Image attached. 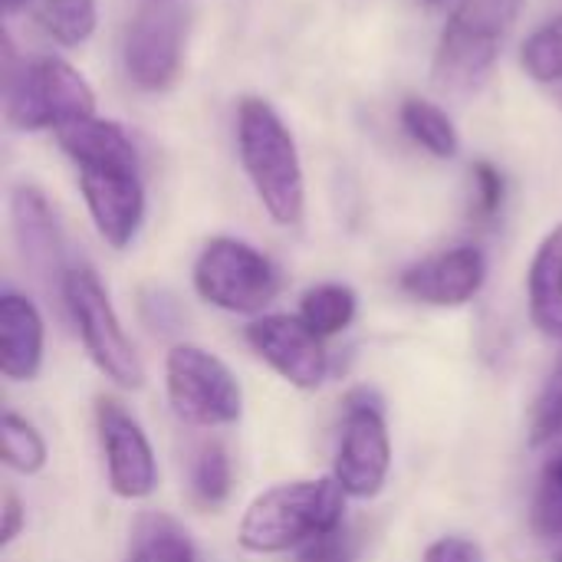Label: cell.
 Segmentation results:
<instances>
[{
  "mask_svg": "<svg viewBox=\"0 0 562 562\" xmlns=\"http://www.w3.org/2000/svg\"><path fill=\"white\" fill-rule=\"evenodd\" d=\"M26 3H30V0H3V10H7V13H16V10H23Z\"/></svg>",
  "mask_w": 562,
  "mask_h": 562,
  "instance_id": "cell-30",
  "label": "cell"
},
{
  "mask_svg": "<svg viewBox=\"0 0 562 562\" xmlns=\"http://www.w3.org/2000/svg\"><path fill=\"white\" fill-rule=\"evenodd\" d=\"M184 43L188 10L175 0H151L128 20L122 40V66L138 89L161 92L181 72Z\"/></svg>",
  "mask_w": 562,
  "mask_h": 562,
  "instance_id": "cell-10",
  "label": "cell"
},
{
  "mask_svg": "<svg viewBox=\"0 0 562 562\" xmlns=\"http://www.w3.org/2000/svg\"><path fill=\"white\" fill-rule=\"evenodd\" d=\"M392 471V441L382 405L369 392L346 398V418L333 461V477L352 501H372L385 491Z\"/></svg>",
  "mask_w": 562,
  "mask_h": 562,
  "instance_id": "cell-9",
  "label": "cell"
},
{
  "mask_svg": "<svg viewBox=\"0 0 562 562\" xmlns=\"http://www.w3.org/2000/svg\"><path fill=\"white\" fill-rule=\"evenodd\" d=\"M125 562H198L188 530L165 514H142L128 533Z\"/></svg>",
  "mask_w": 562,
  "mask_h": 562,
  "instance_id": "cell-17",
  "label": "cell"
},
{
  "mask_svg": "<svg viewBox=\"0 0 562 562\" xmlns=\"http://www.w3.org/2000/svg\"><path fill=\"white\" fill-rule=\"evenodd\" d=\"M194 293L234 316H263V310L280 296L277 263L237 237H211L191 270Z\"/></svg>",
  "mask_w": 562,
  "mask_h": 562,
  "instance_id": "cell-6",
  "label": "cell"
},
{
  "mask_svg": "<svg viewBox=\"0 0 562 562\" xmlns=\"http://www.w3.org/2000/svg\"><path fill=\"white\" fill-rule=\"evenodd\" d=\"M560 562H562V557H560Z\"/></svg>",
  "mask_w": 562,
  "mask_h": 562,
  "instance_id": "cell-32",
  "label": "cell"
},
{
  "mask_svg": "<svg viewBox=\"0 0 562 562\" xmlns=\"http://www.w3.org/2000/svg\"><path fill=\"white\" fill-rule=\"evenodd\" d=\"M342 520L346 491L336 484V477L286 481L250 501L237 527V543L257 557L306 550L339 533Z\"/></svg>",
  "mask_w": 562,
  "mask_h": 562,
  "instance_id": "cell-2",
  "label": "cell"
},
{
  "mask_svg": "<svg viewBox=\"0 0 562 562\" xmlns=\"http://www.w3.org/2000/svg\"><path fill=\"white\" fill-rule=\"evenodd\" d=\"M46 323L36 303L7 290L0 296V372L10 382H33L43 369Z\"/></svg>",
  "mask_w": 562,
  "mask_h": 562,
  "instance_id": "cell-15",
  "label": "cell"
},
{
  "mask_svg": "<svg viewBox=\"0 0 562 562\" xmlns=\"http://www.w3.org/2000/svg\"><path fill=\"white\" fill-rule=\"evenodd\" d=\"M247 346L293 389H319L329 375V352L323 339L290 313H263L244 329Z\"/></svg>",
  "mask_w": 562,
  "mask_h": 562,
  "instance_id": "cell-12",
  "label": "cell"
},
{
  "mask_svg": "<svg viewBox=\"0 0 562 562\" xmlns=\"http://www.w3.org/2000/svg\"><path fill=\"white\" fill-rule=\"evenodd\" d=\"M425 3H431V7H438V3H445V0H425Z\"/></svg>",
  "mask_w": 562,
  "mask_h": 562,
  "instance_id": "cell-31",
  "label": "cell"
},
{
  "mask_svg": "<svg viewBox=\"0 0 562 562\" xmlns=\"http://www.w3.org/2000/svg\"><path fill=\"white\" fill-rule=\"evenodd\" d=\"M40 30L59 46H82L99 26L95 0H40L36 3Z\"/></svg>",
  "mask_w": 562,
  "mask_h": 562,
  "instance_id": "cell-20",
  "label": "cell"
},
{
  "mask_svg": "<svg viewBox=\"0 0 562 562\" xmlns=\"http://www.w3.org/2000/svg\"><path fill=\"white\" fill-rule=\"evenodd\" d=\"M471 184H474V214L481 221H491L501 214L504 198H507V181L501 175V168L487 158L471 165Z\"/></svg>",
  "mask_w": 562,
  "mask_h": 562,
  "instance_id": "cell-26",
  "label": "cell"
},
{
  "mask_svg": "<svg viewBox=\"0 0 562 562\" xmlns=\"http://www.w3.org/2000/svg\"><path fill=\"white\" fill-rule=\"evenodd\" d=\"M165 395L175 418L191 428H227L244 415V392L231 366L191 342L165 356Z\"/></svg>",
  "mask_w": 562,
  "mask_h": 562,
  "instance_id": "cell-8",
  "label": "cell"
},
{
  "mask_svg": "<svg viewBox=\"0 0 562 562\" xmlns=\"http://www.w3.org/2000/svg\"><path fill=\"white\" fill-rule=\"evenodd\" d=\"M398 122H402L405 135L418 148H425L431 158L448 161V158H454L461 151V138H458V128H454L451 115L441 105L428 102V99H405L402 109H398Z\"/></svg>",
  "mask_w": 562,
  "mask_h": 562,
  "instance_id": "cell-18",
  "label": "cell"
},
{
  "mask_svg": "<svg viewBox=\"0 0 562 562\" xmlns=\"http://www.w3.org/2000/svg\"><path fill=\"white\" fill-rule=\"evenodd\" d=\"M95 435L109 491L119 501H148L158 491V458L138 418L119 398H95Z\"/></svg>",
  "mask_w": 562,
  "mask_h": 562,
  "instance_id": "cell-11",
  "label": "cell"
},
{
  "mask_svg": "<svg viewBox=\"0 0 562 562\" xmlns=\"http://www.w3.org/2000/svg\"><path fill=\"white\" fill-rule=\"evenodd\" d=\"M484 280H487L484 254L471 244H461L402 270L398 286L425 306L458 310L468 306L484 290Z\"/></svg>",
  "mask_w": 562,
  "mask_h": 562,
  "instance_id": "cell-13",
  "label": "cell"
},
{
  "mask_svg": "<svg viewBox=\"0 0 562 562\" xmlns=\"http://www.w3.org/2000/svg\"><path fill=\"white\" fill-rule=\"evenodd\" d=\"M422 562H487L484 547L471 537H441L435 540Z\"/></svg>",
  "mask_w": 562,
  "mask_h": 562,
  "instance_id": "cell-27",
  "label": "cell"
},
{
  "mask_svg": "<svg viewBox=\"0 0 562 562\" xmlns=\"http://www.w3.org/2000/svg\"><path fill=\"white\" fill-rule=\"evenodd\" d=\"M95 115V92L86 76L59 56H40L7 66L3 76V119L16 132L63 128Z\"/></svg>",
  "mask_w": 562,
  "mask_h": 562,
  "instance_id": "cell-5",
  "label": "cell"
},
{
  "mask_svg": "<svg viewBox=\"0 0 562 562\" xmlns=\"http://www.w3.org/2000/svg\"><path fill=\"white\" fill-rule=\"evenodd\" d=\"M359 313V296L352 286L346 283H316L300 296V319L319 336V339H333L339 333H346L352 326Z\"/></svg>",
  "mask_w": 562,
  "mask_h": 562,
  "instance_id": "cell-19",
  "label": "cell"
},
{
  "mask_svg": "<svg viewBox=\"0 0 562 562\" xmlns=\"http://www.w3.org/2000/svg\"><path fill=\"white\" fill-rule=\"evenodd\" d=\"M10 224L26 270L43 286H56L63 293V280L69 273L63 234L46 194L36 184H16L10 191Z\"/></svg>",
  "mask_w": 562,
  "mask_h": 562,
  "instance_id": "cell-14",
  "label": "cell"
},
{
  "mask_svg": "<svg viewBox=\"0 0 562 562\" xmlns=\"http://www.w3.org/2000/svg\"><path fill=\"white\" fill-rule=\"evenodd\" d=\"M56 142L76 165L95 234L112 250L132 247L145 224V181L128 132L112 119L92 115L56 128Z\"/></svg>",
  "mask_w": 562,
  "mask_h": 562,
  "instance_id": "cell-1",
  "label": "cell"
},
{
  "mask_svg": "<svg viewBox=\"0 0 562 562\" xmlns=\"http://www.w3.org/2000/svg\"><path fill=\"white\" fill-rule=\"evenodd\" d=\"M237 158L270 221L296 227L306 211L300 148L280 112L260 95H244L237 102Z\"/></svg>",
  "mask_w": 562,
  "mask_h": 562,
  "instance_id": "cell-3",
  "label": "cell"
},
{
  "mask_svg": "<svg viewBox=\"0 0 562 562\" xmlns=\"http://www.w3.org/2000/svg\"><path fill=\"white\" fill-rule=\"evenodd\" d=\"M530 323L540 336L562 342V221L540 240L527 270Z\"/></svg>",
  "mask_w": 562,
  "mask_h": 562,
  "instance_id": "cell-16",
  "label": "cell"
},
{
  "mask_svg": "<svg viewBox=\"0 0 562 562\" xmlns=\"http://www.w3.org/2000/svg\"><path fill=\"white\" fill-rule=\"evenodd\" d=\"M63 303L72 316V326L86 346V356L92 366L119 389H142L145 385V366L109 300V290L95 277L92 267H69L63 280Z\"/></svg>",
  "mask_w": 562,
  "mask_h": 562,
  "instance_id": "cell-7",
  "label": "cell"
},
{
  "mask_svg": "<svg viewBox=\"0 0 562 562\" xmlns=\"http://www.w3.org/2000/svg\"><path fill=\"white\" fill-rule=\"evenodd\" d=\"M26 527V510L20 504V497L13 491L3 494V507H0V547H10Z\"/></svg>",
  "mask_w": 562,
  "mask_h": 562,
  "instance_id": "cell-28",
  "label": "cell"
},
{
  "mask_svg": "<svg viewBox=\"0 0 562 562\" xmlns=\"http://www.w3.org/2000/svg\"><path fill=\"white\" fill-rule=\"evenodd\" d=\"M562 438V352L543 379L533 408H530V445L543 448Z\"/></svg>",
  "mask_w": 562,
  "mask_h": 562,
  "instance_id": "cell-25",
  "label": "cell"
},
{
  "mask_svg": "<svg viewBox=\"0 0 562 562\" xmlns=\"http://www.w3.org/2000/svg\"><path fill=\"white\" fill-rule=\"evenodd\" d=\"M520 66L533 82H562V16L533 30L520 49Z\"/></svg>",
  "mask_w": 562,
  "mask_h": 562,
  "instance_id": "cell-24",
  "label": "cell"
},
{
  "mask_svg": "<svg viewBox=\"0 0 562 562\" xmlns=\"http://www.w3.org/2000/svg\"><path fill=\"white\" fill-rule=\"evenodd\" d=\"M0 438H3V464L23 477L30 474H40L46 468V441L43 435L26 422L20 418L16 412H7L3 415V428H0Z\"/></svg>",
  "mask_w": 562,
  "mask_h": 562,
  "instance_id": "cell-22",
  "label": "cell"
},
{
  "mask_svg": "<svg viewBox=\"0 0 562 562\" xmlns=\"http://www.w3.org/2000/svg\"><path fill=\"white\" fill-rule=\"evenodd\" d=\"M300 562H352V547H349V540H342V533H333V537L306 547Z\"/></svg>",
  "mask_w": 562,
  "mask_h": 562,
  "instance_id": "cell-29",
  "label": "cell"
},
{
  "mask_svg": "<svg viewBox=\"0 0 562 562\" xmlns=\"http://www.w3.org/2000/svg\"><path fill=\"white\" fill-rule=\"evenodd\" d=\"M530 530L540 540H562V451L540 471L530 504Z\"/></svg>",
  "mask_w": 562,
  "mask_h": 562,
  "instance_id": "cell-23",
  "label": "cell"
},
{
  "mask_svg": "<svg viewBox=\"0 0 562 562\" xmlns=\"http://www.w3.org/2000/svg\"><path fill=\"white\" fill-rule=\"evenodd\" d=\"M234 491V464L224 445L207 441L198 448L194 461H191V494L201 507L217 510L231 501Z\"/></svg>",
  "mask_w": 562,
  "mask_h": 562,
  "instance_id": "cell-21",
  "label": "cell"
},
{
  "mask_svg": "<svg viewBox=\"0 0 562 562\" xmlns=\"http://www.w3.org/2000/svg\"><path fill=\"white\" fill-rule=\"evenodd\" d=\"M524 3L527 0H458L438 36L431 63L435 86L454 95L481 89L501 56V43L520 20Z\"/></svg>",
  "mask_w": 562,
  "mask_h": 562,
  "instance_id": "cell-4",
  "label": "cell"
}]
</instances>
